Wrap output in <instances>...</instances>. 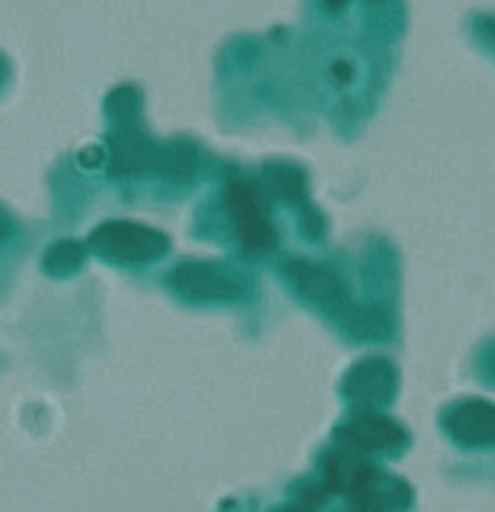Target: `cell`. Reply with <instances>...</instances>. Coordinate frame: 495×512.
<instances>
[{
    "mask_svg": "<svg viewBox=\"0 0 495 512\" xmlns=\"http://www.w3.org/2000/svg\"><path fill=\"white\" fill-rule=\"evenodd\" d=\"M330 78H333L335 83H348V80L353 78V68H350L348 60H335L333 68H330Z\"/></svg>",
    "mask_w": 495,
    "mask_h": 512,
    "instance_id": "cell-10",
    "label": "cell"
},
{
    "mask_svg": "<svg viewBox=\"0 0 495 512\" xmlns=\"http://www.w3.org/2000/svg\"><path fill=\"white\" fill-rule=\"evenodd\" d=\"M345 393L365 405L388 403L395 393V370L378 358L358 363L345 378Z\"/></svg>",
    "mask_w": 495,
    "mask_h": 512,
    "instance_id": "cell-5",
    "label": "cell"
},
{
    "mask_svg": "<svg viewBox=\"0 0 495 512\" xmlns=\"http://www.w3.org/2000/svg\"><path fill=\"white\" fill-rule=\"evenodd\" d=\"M90 245L98 253L120 260V263H145V260H153L165 253L163 235L143 228V225L120 223V220L100 225L90 238Z\"/></svg>",
    "mask_w": 495,
    "mask_h": 512,
    "instance_id": "cell-2",
    "label": "cell"
},
{
    "mask_svg": "<svg viewBox=\"0 0 495 512\" xmlns=\"http://www.w3.org/2000/svg\"><path fill=\"white\" fill-rule=\"evenodd\" d=\"M375 478V470L355 453H333L325 460V485L333 493L355 495Z\"/></svg>",
    "mask_w": 495,
    "mask_h": 512,
    "instance_id": "cell-8",
    "label": "cell"
},
{
    "mask_svg": "<svg viewBox=\"0 0 495 512\" xmlns=\"http://www.w3.org/2000/svg\"><path fill=\"white\" fill-rule=\"evenodd\" d=\"M173 285L190 300H238L243 288L230 275L208 263H183L175 268Z\"/></svg>",
    "mask_w": 495,
    "mask_h": 512,
    "instance_id": "cell-4",
    "label": "cell"
},
{
    "mask_svg": "<svg viewBox=\"0 0 495 512\" xmlns=\"http://www.w3.org/2000/svg\"><path fill=\"white\" fill-rule=\"evenodd\" d=\"M285 512H305V510H300V508H290V510H285Z\"/></svg>",
    "mask_w": 495,
    "mask_h": 512,
    "instance_id": "cell-11",
    "label": "cell"
},
{
    "mask_svg": "<svg viewBox=\"0 0 495 512\" xmlns=\"http://www.w3.org/2000/svg\"><path fill=\"white\" fill-rule=\"evenodd\" d=\"M85 250L83 245L78 243H58L48 253V268L53 273H68V270H75L83 260Z\"/></svg>",
    "mask_w": 495,
    "mask_h": 512,
    "instance_id": "cell-9",
    "label": "cell"
},
{
    "mask_svg": "<svg viewBox=\"0 0 495 512\" xmlns=\"http://www.w3.org/2000/svg\"><path fill=\"white\" fill-rule=\"evenodd\" d=\"M448 430L465 445L495 443V408L483 400L458 405L448 415Z\"/></svg>",
    "mask_w": 495,
    "mask_h": 512,
    "instance_id": "cell-7",
    "label": "cell"
},
{
    "mask_svg": "<svg viewBox=\"0 0 495 512\" xmlns=\"http://www.w3.org/2000/svg\"><path fill=\"white\" fill-rule=\"evenodd\" d=\"M228 208L240 240L253 250H265L275 243V233L265 218L263 200L248 183L228 185Z\"/></svg>",
    "mask_w": 495,
    "mask_h": 512,
    "instance_id": "cell-3",
    "label": "cell"
},
{
    "mask_svg": "<svg viewBox=\"0 0 495 512\" xmlns=\"http://www.w3.org/2000/svg\"><path fill=\"white\" fill-rule=\"evenodd\" d=\"M345 445L355 450H390L405 443L403 428L380 415H360L338 430Z\"/></svg>",
    "mask_w": 495,
    "mask_h": 512,
    "instance_id": "cell-6",
    "label": "cell"
},
{
    "mask_svg": "<svg viewBox=\"0 0 495 512\" xmlns=\"http://www.w3.org/2000/svg\"><path fill=\"white\" fill-rule=\"evenodd\" d=\"M288 273L290 278H293V283L303 290V295H308L313 303L323 305V310H328L335 318L343 320V323L348 325L353 333H358L360 338H370V335L383 333V315L350 303L348 293H345L343 285L338 283V278H333L330 273H325V270L308 263H290Z\"/></svg>",
    "mask_w": 495,
    "mask_h": 512,
    "instance_id": "cell-1",
    "label": "cell"
}]
</instances>
